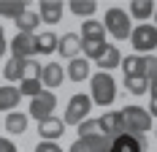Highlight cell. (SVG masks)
I'll use <instances>...</instances> for the list:
<instances>
[{
    "instance_id": "6da1fadb",
    "label": "cell",
    "mask_w": 157,
    "mask_h": 152,
    "mask_svg": "<svg viewBox=\"0 0 157 152\" xmlns=\"http://www.w3.org/2000/svg\"><path fill=\"white\" fill-rule=\"evenodd\" d=\"M90 101H92V106H100V109L111 106L117 101V82L111 74L98 71L90 76Z\"/></svg>"
},
{
    "instance_id": "7a4b0ae2",
    "label": "cell",
    "mask_w": 157,
    "mask_h": 152,
    "mask_svg": "<svg viewBox=\"0 0 157 152\" xmlns=\"http://www.w3.org/2000/svg\"><path fill=\"white\" fill-rule=\"evenodd\" d=\"M119 114H122V122H125V133H130V136L146 138V133L152 130V117L144 106H125Z\"/></svg>"
},
{
    "instance_id": "3957f363",
    "label": "cell",
    "mask_w": 157,
    "mask_h": 152,
    "mask_svg": "<svg viewBox=\"0 0 157 152\" xmlns=\"http://www.w3.org/2000/svg\"><path fill=\"white\" fill-rule=\"evenodd\" d=\"M103 27H106V33H111L117 41H127L130 38V33H133V19L127 16L125 8H109L106 11V16H103Z\"/></svg>"
},
{
    "instance_id": "277c9868",
    "label": "cell",
    "mask_w": 157,
    "mask_h": 152,
    "mask_svg": "<svg viewBox=\"0 0 157 152\" xmlns=\"http://www.w3.org/2000/svg\"><path fill=\"white\" fill-rule=\"evenodd\" d=\"M90 111H92V101H90V95L76 92V95L68 101V106H65V114H63L65 128H68V125H78V122H84L87 117H90Z\"/></svg>"
},
{
    "instance_id": "5b68a950",
    "label": "cell",
    "mask_w": 157,
    "mask_h": 152,
    "mask_svg": "<svg viewBox=\"0 0 157 152\" xmlns=\"http://www.w3.org/2000/svg\"><path fill=\"white\" fill-rule=\"evenodd\" d=\"M130 46L136 49V54H152V49H157V27L155 25H136L130 33Z\"/></svg>"
},
{
    "instance_id": "8992f818",
    "label": "cell",
    "mask_w": 157,
    "mask_h": 152,
    "mask_svg": "<svg viewBox=\"0 0 157 152\" xmlns=\"http://www.w3.org/2000/svg\"><path fill=\"white\" fill-rule=\"evenodd\" d=\"M54 109H57V95L54 92L44 90L41 95H35L30 101V111H27V117H33V120H46V117H54Z\"/></svg>"
},
{
    "instance_id": "52a82bcc",
    "label": "cell",
    "mask_w": 157,
    "mask_h": 152,
    "mask_svg": "<svg viewBox=\"0 0 157 152\" xmlns=\"http://www.w3.org/2000/svg\"><path fill=\"white\" fill-rule=\"evenodd\" d=\"M8 49H11V57H16V60H33L35 57V35L16 33L8 44Z\"/></svg>"
},
{
    "instance_id": "ba28073f",
    "label": "cell",
    "mask_w": 157,
    "mask_h": 152,
    "mask_svg": "<svg viewBox=\"0 0 157 152\" xmlns=\"http://www.w3.org/2000/svg\"><path fill=\"white\" fill-rule=\"evenodd\" d=\"M109 152H149V144L144 136H130V133H122V136L111 138Z\"/></svg>"
},
{
    "instance_id": "9c48e42d",
    "label": "cell",
    "mask_w": 157,
    "mask_h": 152,
    "mask_svg": "<svg viewBox=\"0 0 157 152\" xmlns=\"http://www.w3.org/2000/svg\"><path fill=\"white\" fill-rule=\"evenodd\" d=\"M98 125H100V136L106 138H117L125 133V122L119 111H106L103 117H98Z\"/></svg>"
},
{
    "instance_id": "30bf717a",
    "label": "cell",
    "mask_w": 157,
    "mask_h": 152,
    "mask_svg": "<svg viewBox=\"0 0 157 152\" xmlns=\"http://www.w3.org/2000/svg\"><path fill=\"white\" fill-rule=\"evenodd\" d=\"M63 133H65L63 117H46V120L38 122V136H41V141H57V138H63Z\"/></svg>"
},
{
    "instance_id": "8fae6325",
    "label": "cell",
    "mask_w": 157,
    "mask_h": 152,
    "mask_svg": "<svg viewBox=\"0 0 157 152\" xmlns=\"http://www.w3.org/2000/svg\"><path fill=\"white\" fill-rule=\"evenodd\" d=\"M65 79V71L60 62H46L44 68H41V84H44V90L54 92V87H60Z\"/></svg>"
},
{
    "instance_id": "7c38bea8",
    "label": "cell",
    "mask_w": 157,
    "mask_h": 152,
    "mask_svg": "<svg viewBox=\"0 0 157 152\" xmlns=\"http://www.w3.org/2000/svg\"><path fill=\"white\" fill-rule=\"evenodd\" d=\"M63 0H41V8L35 11V14L41 16V22H46V25H57L60 19H63Z\"/></svg>"
},
{
    "instance_id": "4fadbf2b",
    "label": "cell",
    "mask_w": 157,
    "mask_h": 152,
    "mask_svg": "<svg viewBox=\"0 0 157 152\" xmlns=\"http://www.w3.org/2000/svg\"><path fill=\"white\" fill-rule=\"evenodd\" d=\"M65 76L71 82H84V79L92 76V62L84 60V57H73V60L68 62V68H65Z\"/></svg>"
},
{
    "instance_id": "5bb4252c",
    "label": "cell",
    "mask_w": 157,
    "mask_h": 152,
    "mask_svg": "<svg viewBox=\"0 0 157 152\" xmlns=\"http://www.w3.org/2000/svg\"><path fill=\"white\" fill-rule=\"evenodd\" d=\"M57 52L68 57V60H73L81 54V38H78V33H65L63 38L57 41Z\"/></svg>"
},
{
    "instance_id": "9a60e30c",
    "label": "cell",
    "mask_w": 157,
    "mask_h": 152,
    "mask_svg": "<svg viewBox=\"0 0 157 152\" xmlns=\"http://www.w3.org/2000/svg\"><path fill=\"white\" fill-rule=\"evenodd\" d=\"M127 16L136 19V22H141V25H146V19L155 16V3L152 0H133L127 6Z\"/></svg>"
},
{
    "instance_id": "2e32d148",
    "label": "cell",
    "mask_w": 157,
    "mask_h": 152,
    "mask_svg": "<svg viewBox=\"0 0 157 152\" xmlns=\"http://www.w3.org/2000/svg\"><path fill=\"white\" fill-rule=\"evenodd\" d=\"M78 38H81V41H106V27H103V22H98V19H84Z\"/></svg>"
},
{
    "instance_id": "e0dca14e",
    "label": "cell",
    "mask_w": 157,
    "mask_h": 152,
    "mask_svg": "<svg viewBox=\"0 0 157 152\" xmlns=\"http://www.w3.org/2000/svg\"><path fill=\"white\" fill-rule=\"evenodd\" d=\"M119 62H122V52H119L114 44H109L106 52L95 60V65H98V71H106V74H109L111 68H119Z\"/></svg>"
},
{
    "instance_id": "ac0fdd59",
    "label": "cell",
    "mask_w": 157,
    "mask_h": 152,
    "mask_svg": "<svg viewBox=\"0 0 157 152\" xmlns=\"http://www.w3.org/2000/svg\"><path fill=\"white\" fill-rule=\"evenodd\" d=\"M27 125H30V117L22 114V111H8V114H6V130H8L11 136L27 133Z\"/></svg>"
},
{
    "instance_id": "d6986e66",
    "label": "cell",
    "mask_w": 157,
    "mask_h": 152,
    "mask_svg": "<svg viewBox=\"0 0 157 152\" xmlns=\"http://www.w3.org/2000/svg\"><path fill=\"white\" fill-rule=\"evenodd\" d=\"M57 41H60V35H54L52 30L35 33V54H54L57 52Z\"/></svg>"
},
{
    "instance_id": "ffe728a7",
    "label": "cell",
    "mask_w": 157,
    "mask_h": 152,
    "mask_svg": "<svg viewBox=\"0 0 157 152\" xmlns=\"http://www.w3.org/2000/svg\"><path fill=\"white\" fill-rule=\"evenodd\" d=\"M41 27V16L35 14V11H25V14L16 19V33H27V35H35V30Z\"/></svg>"
},
{
    "instance_id": "44dd1931",
    "label": "cell",
    "mask_w": 157,
    "mask_h": 152,
    "mask_svg": "<svg viewBox=\"0 0 157 152\" xmlns=\"http://www.w3.org/2000/svg\"><path fill=\"white\" fill-rule=\"evenodd\" d=\"M27 11V3L25 0H0V16H6V19H19V16Z\"/></svg>"
},
{
    "instance_id": "7402d4cb",
    "label": "cell",
    "mask_w": 157,
    "mask_h": 152,
    "mask_svg": "<svg viewBox=\"0 0 157 152\" xmlns=\"http://www.w3.org/2000/svg\"><path fill=\"white\" fill-rule=\"evenodd\" d=\"M68 11L81 16V19H92L95 11H98V3H95V0H71V3H68Z\"/></svg>"
},
{
    "instance_id": "603a6c76",
    "label": "cell",
    "mask_w": 157,
    "mask_h": 152,
    "mask_svg": "<svg viewBox=\"0 0 157 152\" xmlns=\"http://www.w3.org/2000/svg\"><path fill=\"white\" fill-rule=\"evenodd\" d=\"M22 95L16 87H0V111H11V109L19 106Z\"/></svg>"
},
{
    "instance_id": "cb8c5ba5",
    "label": "cell",
    "mask_w": 157,
    "mask_h": 152,
    "mask_svg": "<svg viewBox=\"0 0 157 152\" xmlns=\"http://www.w3.org/2000/svg\"><path fill=\"white\" fill-rule=\"evenodd\" d=\"M3 76H6L8 82H22V79H25V60L11 57V60L6 62V68H3Z\"/></svg>"
},
{
    "instance_id": "d4e9b609",
    "label": "cell",
    "mask_w": 157,
    "mask_h": 152,
    "mask_svg": "<svg viewBox=\"0 0 157 152\" xmlns=\"http://www.w3.org/2000/svg\"><path fill=\"white\" fill-rule=\"evenodd\" d=\"M106 41H81V52H84V60H98L103 52H106Z\"/></svg>"
},
{
    "instance_id": "484cf974",
    "label": "cell",
    "mask_w": 157,
    "mask_h": 152,
    "mask_svg": "<svg viewBox=\"0 0 157 152\" xmlns=\"http://www.w3.org/2000/svg\"><path fill=\"white\" fill-rule=\"evenodd\" d=\"M16 90H19V95H27V98L33 101L35 95H41V92H44V84H41V79H22Z\"/></svg>"
},
{
    "instance_id": "4316f807",
    "label": "cell",
    "mask_w": 157,
    "mask_h": 152,
    "mask_svg": "<svg viewBox=\"0 0 157 152\" xmlns=\"http://www.w3.org/2000/svg\"><path fill=\"white\" fill-rule=\"evenodd\" d=\"M119 68L125 71V79H130V76H141V54H130V57H122Z\"/></svg>"
},
{
    "instance_id": "83f0119b",
    "label": "cell",
    "mask_w": 157,
    "mask_h": 152,
    "mask_svg": "<svg viewBox=\"0 0 157 152\" xmlns=\"http://www.w3.org/2000/svg\"><path fill=\"white\" fill-rule=\"evenodd\" d=\"M125 87L130 95H146L149 92V82L144 76H130V79H125Z\"/></svg>"
},
{
    "instance_id": "f1b7e54d",
    "label": "cell",
    "mask_w": 157,
    "mask_h": 152,
    "mask_svg": "<svg viewBox=\"0 0 157 152\" xmlns=\"http://www.w3.org/2000/svg\"><path fill=\"white\" fill-rule=\"evenodd\" d=\"M141 76L146 82L157 76V54H141Z\"/></svg>"
},
{
    "instance_id": "f546056e",
    "label": "cell",
    "mask_w": 157,
    "mask_h": 152,
    "mask_svg": "<svg viewBox=\"0 0 157 152\" xmlns=\"http://www.w3.org/2000/svg\"><path fill=\"white\" fill-rule=\"evenodd\" d=\"M76 130H78V138H87V136H98V133H100V125H98V120L87 117L84 122L76 125Z\"/></svg>"
},
{
    "instance_id": "4dcf8cb0",
    "label": "cell",
    "mask_w": 157,
    "mask_h": 152,
    "mask_svg": "<svg viewBox=\"0 0 157 152\" xmlns=\"http://www.w3.org/2000/svg\"><path fill=\"white\" fill-rule=\"evenodd\" d=\"M25 79H41V62L35 60H25Z\"/></svg>"
},
{
    "instance_id": "1f68e13d",
    "label": "cell",
    "mask_w": 157,
    "mask_h": 152,
    "mask_svg": "<svg viewBox=\"0 0 157 152\" xmlns=\"http://www.w3.org/2000/svg\"><path fill=\"white\" fill-rule=\"evenodd\" d=\"M33 152H63V147H60L57 141H38Z\"/></svg>"
},
{
    "instance_id": "d6a6232c",
    "label": "cell",
    "mask_w": 157,
    "mask_h": 152,
    "mask_svg": "<svg viewBox=\"0 0 157 152\" xmlns=\"http://www.w3.org/2000/svg\"><path fill=\"white\" fill-rule=\"evenodd\" d=\"M0 152H19L11 138H0Z\"/></svg>"
},
{
    "instance_id": "836d02e7",
    "label": "cell",
    "mask_w": 157,
    "mask_h": 152,
    "mask_svg": "<svg viewBox=\"0 0 157 152\" xmlns=\"http://www.w3.org/2000/svg\"><path fill=\"white\" fill-rule=\"evenodd\" d=\"M146 111H149V117H157V98L149 101V109H146Z\"/></svg>"
},
{
    "instance_id": "e575fe53",
    "label": "cell",
    "mask_w": 157,
    "mask_h": 152,
    "mask_svg": "<svg viewBox=\"0 0 157 152\" xmlns=\"http://www.w3.org/2000/svg\"><path fill=\"white\" fill-rule=\"evenodd\" d=\"M149 95L157 98V76H155V79H149Z\"/></svg>"
},
{
    "instance_id": "d590c367",
    "label": "cell",
    "mask_w": 157,
    "mask_h": 152,
    "mask_svg": "<svg viewBox=\"0 0 157 152\" xmlns=\"http://www.w3.org/2000/svg\"><path fill=\"white\" fill-rule=\"evenodd\" d=\"M6 49H8V41H6V38H0V57L6 54Z\"/></svg>"
},
{
    "instance_id": "8d00e7d4",
    "label": "cell",
    "mask_w": 157,
    "mask_h": 152,
    "mask_svg": "<svg viewBox=\"0 0 157 152\" xmlns=\"http://www.w3.org/2000/svg\"><path fill=\"white\" fill-rule=\"evenodd\" d=\"M155 27H157V6H155Z\"/></svg>"
},
{
    "instance_id": "74e56055",
    "label": "cell",
    "mask_w": 157,
    "mask_h": 152,
    "mask_svg": "<svg viewBox=\"0 0 157 152\" xmlns=\"http://www.w3.org/2000/svg\"><path fill=\"white\" fill-rule=\"evenodd\" d=\"M0 38H6V35H3V25H0Z\"/></svg>"
},
{
    "instance_id": "f35d334b",
    "label": "cell",
    "mask_w": 157,
    "mask_h": 152,
    "mask_svg": "<svg viewBox=\"0 0 157 152\" xmlns=\"http://www.w3.org/2000/svg\"><path fill=\"white\" fill-rule=\"evenodd\" d=\"M155 136H157V128H155Z\"/></svg>"
}]
</instances>
